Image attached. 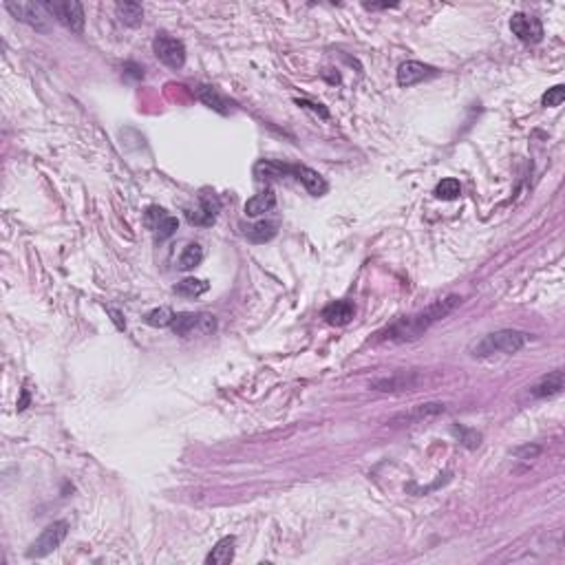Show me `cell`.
Wrapping results in <instances>:
<instances>
[{
	"instance_id": "6da1fadb",
	"label": "cell",
	"mask_w": 565,
	"mask_h": 565,
	"mask_svg": "<svg viewBox=\"0 0 565 565\" xmlns=\"http://www.w3.org/2000/svg\"><path fill=\"white\" fill-rule=\"evenodd\" d=\"M460 303H462V298L455 296V294L442 298V301H435L427 309L413 313V316L400 318L394 325H389L387 329H382V332L375 334V336H378L375 340H380V342H411V340H417L420 336H424V332H429L435 323L446 318Z\"/></svg>"
},
{
	"instance_id": "7a4b0ae2",
	"label": "cell",
	"mask_w": 565,
	"mask_h": 565,
	"mask_svg": "<svg viewBox=\"0 0 565 565\" xmlns=\"http://www.w3.org/2000/svg\"><path fill=\"white\" fill-rule=\"evenodd\" d=\"M530 340V334L519 332V329H499L488 336H483L473 349V356L488 358L497 353H517L521 351Z\"/></svg>"
},
{
	"instance_id": "3957f363",
	"label": "cell",
	"mask_w": 565,
	"mask_h": 565,
	"mask_svg": "<svg viewBox=\"0 0 565 565\" xmlns=\"http://www.w3.org/2000/svg\"><path fill=\"white\" fill-rule=\"evenodd\" d=\"M172 332L181 338H193V336H206L212 334L216 329V320L212 313H193V311H183L175 313V320H172Z\"/></svg>"
},
{
	"instance_id": "277c9868",
	"label": "cell",
	"mask_w": 565,
	"mask_h": 565,
	"mask_svg": "<svg viewBox=\"0 0 565 565\" xmlns=\"http://www.w3.org/2000/svg\"><path fill=\"white\" fill-rule=\"evenodd\" d=\"M42 7L46 9V13L56 15V20L73 31V34H82L84 31V9L75 0H44Z\"/></svg>"
},
{
	"instance_id": "5b68a950",
	"label": "cell",
	"mask_w": 565,
	"mask_h": 565,
	"mask_svg": "<svg viewBox=\"0 0 565 565\" xmlns=\"http://www.w3.org/2000/svg\"><path fill=\"white\" fill-rule=\"evenodd\" d=\"M67 532H69L67 521H53L51 526H46L42 530V535L29 545L27 557L29 559H42L46 554H51L53 550H58V547L62 545V541L67 539Z\"/></svg>"
},
{
	"instance_id": "8992f818",
	"label": "cell",
	"mask_w": 565,
	"mask_h": 565,
	"mask_svg": "<svg viewBox=\"0 0 565 565\" xmlns=\"http://www.w3.org/2000/svg\"><path fill=\"white\" fill-rule=\"evenodd\" d=\"M152 51L170 69H181L186 65V46L181 40L168 34H157L152 40Z\"/></svg>"
},
{
	"instance_id": "52a82bcc",
	"label": "cell",
	"mask_w": 565,
	"mask_h": 565,
	"mask_svg": "<svg viewBox=\"0 0 565 565\" xmlns=\"http://www.w3.org/2000/svg\"><path fill=\"white\" fill-rule=\"evenodd\" d=\"M5 9L20 22L34 27L38 31H46V22H44L46 9L42 7V3L36 5V3H13V0H9V3H5Z\"/></svg>"
},
{
	"instance_id": "ba28073f",
	"label": "cell",
	"mask_w": 565,
	"mask_h": 565,
	"mask_svg": "<svg viewBox=\"0 0 565 565\" xmlns=\"http://www.w3.org/2000/svg\"><path fill=\"white\" fill-rule=\"evenodd\" d=\"M510 29H512V34L526 44H537L543 40V25L539 18H535V15H530V13H514L510 20Z\"/></svg>"
},
{
	"instance_id": "9c48e42d",
	"label": "cell",
	"mask_w": 565,
	"mask_h": 565,
	"mask_svg": "<svg viewBox=\"0 0 565 565\" xmlns=\"http://www.w3.org/2000/svg\"><path fill=\"white\" fill-rule=\"evenodd\" d=\"M146 226L155 232V239L157 241H166V239H170L172 234L177 232L179 221H177V216L168 214L164 208L152 206V208L146 210Z\"/></svg>"
},
{
	"instance_id": "30bf717a",
	"label": "cell",
	"mask_w": 565,
	"mask_h": 565,
	"mask_svg": "<svg viewBox=\"0 0 565 565\" xmlns=\"http://www.w3.org/2000/svg\"><path fill=\"white\" fill-rule=\"evenodd\" d=\"M219 210H221V201H219V197L210 195V193H203L199 197V206L195 210H186V219L193 226H212Z\"/></svg>"
},
{
	"instance_id": "8fae6325",
	"label": "cell",
	"mask_w": 565,
	"mask_h": 565,
	"mask_svg": "<svg viewBox=\"0 0 565 565\" xmlns=\"http://www.w3.org/2000/svg\"><path fill=\"white\" fill-rule=\"evenodd\" d=\"M420 382H422V375L415 371H409V373L389 375V378H378L371 382V387L375 391H382V394H396V391H413Z\"/></svg>"
},
{
	"instance_id": "7c38bea8",
	"label": "cell",
	"mask_w": 565,
	"mask_h": 565,
	"mask_svg": "<svg viewBox=\"0 0 565 565\" xmlns=\"http://www.w3.org/2000/svg\"><path fill=\"white\" fill-rule=\"evenodd\" d=\"M435 75H437V69H433L429 65H422V62H415V60H409V62H404V65H400V69H398V84L409 89V86L429 80V77H435Z\"/></svg>"
},
{
	"instance_id": "4fadbf2b",
	"label": "cell",
	"mask_w": 565,
	"mask_h": 565,
	"mask_svg": "<svg viewBox=\"0 0 565 565\" xmlns=\"http://www.w3.org/2000/svg\"><path fill=\"white\" fill-rule=\"evenodd\" d=\"M356 316V307L351 301H336V303H329L325 309H323V318L325 323L329 325H336V327H342L351 323Z\"/></svg>"
},
{
	"instance_id": "5bb4252c",
	"label": "cell",
	"mask_w": 565,
	"mask_h": 565,
	"mask_svg": "<svg viewBox=\"0 0 565 565\" xmlns=\"http://www.w3.org/2000/svg\"><path fill=\"white\" fill-rule=\"evenodd\" d=\"M292 175H294L298 181H301L311 195L320 197V195L327 193V181L318 175L316 170H311V168H307V166H294V168H292Z\"/></svg>"
},
{
	"instance_id": "9a60e30c",
	"label": "cell",
	"mask_w": 565,
	"mask_h": 565,
	"mask_svg": "<svg viewBox=\"0 0 565 565\" xmlns=\"http://www.w3.org/2000/svg\"><path fill=\"white\" fill-rule=\"evenodd\" d=\"M294 164H282V162H274V160H261L254 166V177L261 181H272V179H280L292 175Z\"/></svg>"
},
{
	"instance_id": "2e32d148",
	"label": "cell",
	"mask_w": 565,
	"mask_h": 565,
	"mask_svg": "<svg viewBox=\"0 0 565 565\" xmlns=\"http://www.w3.org/2000/svg\"><path fill=\"white\" fill-rule=\"evenodd\" d=\"M561 389H563V371H552V373H547L543 375V378L530 389V396L532 398H552L557 394H561Z\"/></svg>"
},
{
	"instance_id": "e0dca14e",
	"label": "cell",
	"mask_w": 565,
	"mask_h": 565,
	"mask_svg": "<svg viewBox=\"0 0 565 565\" xmlns=\"http://www.w3.org/2000/svg\"><path fill=\"white\" fill-rule=\"evenodd\" d=\"M274 206H276V195H274V190H270V188H268V190L254 195L252 199L245 203V214L247 216H261L265 212H270Z\"/></svg>"
},
{
	"instance_id": "ac0fdd59",
	"label": "cell",
	"mask_w": 565,
	"mask_h": 565,
	"mask_svg": "<svg viewBox=\"0 0 565 565\" xmlns=\"http://www.w3.org/2000/svg\"><path fill=\"white\" fill-rule=\"evenodd\" d=\"M197 98H199L203 104H206V106H210V108H214V111H219L221 115H228V113H230V104H228V100H226L216 89H212V86H206V84L197 86Z\"/></svg>"
},
{
	"instance_id": "d6986e66",
	"label": "cell",
	"mask_w": 565,
	"mask_h": 565,
	"mask_svg": "<svg viewBox=\"0 0 565 565\" xmlns=\"http://www.w3.org/2000/svg\"><path fill=\"white\" fill-rule=\"evenodd\" d=\"M234 545H237V539L234 537H223L221 541H219L214 547H212V552L208 554L206 563L208 565H226L234 559Z\"/></svg>"
},
{
	"instance_id": "ffe728a7",
	"label": "cell",
	"mask_w": 565,
	"mask_h": 565,
	"mask_svg": "<svg viewBox=\"0 0 565 565\" xmlns=\"http://www.w3.org/2000/svg\"><path fill=\"white\" fill-rule=\"evenodd\" d=\"M115 13H117V18H119L122 25L137 27L141 22V18H144V7H141L139 3H117Z\"/></svg>"
},
{
	"instance_id": "44dd1931",
	"label": "cell",
	"mask_w": 565,
	"mask_h": 565,
	"mask_svg": "<svg viewBox=\"0 0 565 565\" xmlns=\"http://www.w3.org/2000/svg\"><path fill=\"white\" fill-rule=\"evenodd\" d=\"M442 411H444V404H420V406H415L413 411L394 417V424H398V422H406V424H409V422H420V420L433 417V415L442 413Z\"/></svg>"
},
{
	"instance_id": "7402d4cb",
	"label": "cell",
	"mask_w": 565,
	"mask_h": 565,
	"mask_svg": "<svg viewBox=\"0 0 565 565\" xmlns=\"http://www.w3.org/2000/svg\"><path fill=\"white\" fill-rule=\"evenodd\" d=\"M276 228L278 226L274 221H261V223H256L252 228H247L245 237L249 241H254V243H265V241H270V239L276 237Z\"/></svg>"
},
{
	"instance_id": "603a6c76",
	"label": "cell",
	"mask_w": 565,
	"mask_h": 565,
	"mask_svg": "<svg viewBox=\"0 0 565 565\" xmlns=\"http://www.w3.org/2000/svg\"><path fill=\"white\" fill-rule=\"evenodd\" d=\"M203 261V247L199 243H188L179 256V268L181 270H193Z\"/></svg>"
},
{
	"instance_id": "cb8c5ba5",
	"label": "cell",
	"mask_w": 565,
	"mask_h": 565,
	"mask_svg": "<svg viewBox=\"0 0 565 565\" xmlns=\"http://www.w3.org/2000/svg\"><path fill=\"white\" fill-rule=\"evenodd\" d=\"M175 292L179 296L195 298V296H201V294L208 292V282L206 280H199V278H183L179 285L175 287Z\"/></svg>"
},
{
	"instance_id": "d4e9b609",
	"label": "cell",
	"mask_w": 565,
	"mask_h": 565,
	"mask_svg": "<svg viewBox=\"0 0 565 565\" xmlns=\"http://www.w3.org/2000/svg\"><path fill=\"white\" fill-rule=\"evenodd\" d=\"M433 195L437 199H444V201H453V199H457L462 195V186L457 179H442L437 186H435V190Z\"/></svg>"
},
{
	"instance_id": "484cf974",
	"label": "cell",
	"mask_w": 565,
	"mask_h": 565,
	"mask_svg": "<svg viewBox=\"0 0 565 565\" xmlns=\"http://www.w3.org/2000/svg\"><path fill=\"white\" fill-rule=\"evenodd\" d=\"M144 320L150 327H170L172 320H175V311H172L170 307H157V309L146 313Z\"/></svg>"
},
{
	"instance_id": "4316f807",
	"label": "cell",
	"mask_w": 565,
	"mask_h": 565,
	"mask_svg": "<svg viewBox=\"0 0 565 565\" xmlns=\"http://www.w3.org/2000/svg\"><path fill=\"white\" fill-rule=\"evenodd\" d=\"M563 100H565V86L557 84V86H552V89H547V93L541 98V104L554 108V106H561Z\"/></svg>"
},
{
	"instance_id": "83f0119b",
	"label": "cell",
	"mask_w": 565,
	"mask_h": 565,
	"mask_svg": "<svg viewBox=\"0 0 565 565\" xmlns=\"http://www.w3.org/2000/svg\"><path fill=\"white\" fill-rule=\"evenodd\" d=\"M453 431L457 433V435H462V442H464L468 448H475V446H479V439H481V435H479V433H475V431H466V429H462V427H460V429L455 427Z\"/></svg>"
},
{
	"instance_id": "f1b7e54d",
	"label": "cell",
	"mask_w": 565,
	"mask_h": 565,
	"mask_svg": "<svg viewBox=\"0 0 565 565\" xmlns=\"http://www.w3.org/2000/svg\"><path fill=\"white\" fill-rule=\"evenodd\" d=\"M541 453V448L539 446H521V448H517L514 450V455L519 460H532V457H537V455Z\"/></svg>"
},
{
	"instance_id": "f546056e",
	"label": "cell",
	"mask_w": 565,
	"mask_h": 565,
	"mask_svg": "<svg viewBox=\"0 0 565 565\" xmlns=\"http://www.w3.org/2000/svg\"><path fill=\"white\" fill-rule=\"evenodd\" d=\"M296 104H298V106H303V108H309V111H313V113H320L325 119L329 117V113L325 111V108H323L320 104H313V102H307V100H296Z\"/></svg>"
},
{
	"instance_id": "4dcf8cb0",
	"label": "cell",
	"mask_w": 565,
	"mask_h": 565,
	"mask_svg": "<svg viewBox=\"0 0 565 565\" xmlns=\"http://www.w3.org/2000/svg\"><path fill=\"white\" fill-rule=\"evenodd\" d=\"M124 71H126V75L135 77V80H141V77H144V69L137 67V65H133V62H129V65L124 67Z\"/></svg>"
},
{
	"instance_id": "1f68e13d",
	"label": "cell",
	"mask_w": 565,
	"mask_h": 565,
	"mask_svg": "<svg viewBox=\"0 0 565 565\" xmlns=\"http://www.w3.org/2000/svg\"><path fill=\"white\" fill-rule=\"evenodd\" d=\"M108 313H111V316H113V320H115V325H117L119 329H124V327H126V323H124V320H122V313H119L117 309H108Z\"/></svg>"
}]
</instances>
